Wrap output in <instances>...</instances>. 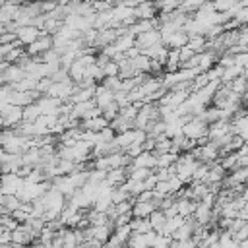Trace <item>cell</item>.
<instances>
[{
    "instance_id": "24",
    "label": "cell",
    "mask_w": 248,
    "mask_h": 248,
    "mask_svg": "<svg viewBox=\"0 0 248 248\" xmlns=\"http://www.w3.org/2000/svg\"><path fill=\"white\" fill-rule=\"evenodd\" d=\"M153 4H155L159 14H170V12L178 10L180 0H153Z\"/></svg>"
},
{
    "instance_id": "42",
    "label": "cell",
    "mask_w": 248,
    "mask_h": 248,
    "mask_svg": "<svg viewBox=\"0 0 248 248\" xmlns=\"http://www.w3.org/2000/svg\"><path fill=\"white\" fill-rule=\"evenodd\" d=\"M192 56H194V52H192L188 46H180V48H178V60H180V64L188 62Z\"/></svg>"
},
{
    "instance_id": "53",
    "label": "cell",
    "mask_w": 248,
    "mask_h": 248,
    "mask_svg": "<svg viewBox=\"0 0 248 248\" xmlns=\"http://www.w3.org/2000/svg\"><path fill=\"white\" fill-rule=\"evenodd\" d=\"M4 4H6V0H0V8H2V6H4Z\"/></svg>"
},
{
    "instance_id": "12",
    "label": "cell",
    "mask_w": 248,
    "mask_h": 248,
    "mask_svg": "<svg viewBox=\"0 0 248 248\" xmlns=\"http://www.w3.org/2000/svg\"><path fill=\"white\" fill-rule=\"evenodd\" d=\"M186 43H188V35L182 29H178V31L170 33L169 37L161 39V45H165L167 48H180V46H186Z\"/></svg>"
},
{
    "instance_id": "1",
    "label": "cell",
    "mask_w": 248,
    "mask_h": 248,
    "mask_svg": "<svg viewBox=\"0 0 248 248\" xmlns=\"http://www.w3.org/2000/svg\"><path fill=\"white\" fill-rule=\"evenodd\" d=\"M48 48H52V35H46V33H39V37L33 41V43H29L27 46H23V50H25V54L27 56H41L45 50H48Z\"/></svg>"
},
{
    "instance_id": "49",
    "label": "cell",
    "mask_w": 248,
    "mask_h": 248,
    "mask_svg": "<svg viewBox=\"0 0 248 248\" xmlns=\"http://www.w3.org/2000/svg\"><path fill=\"white\" fill-rule=\"evenodd\" d=\"M246 52H240V54H234V64L240 66V68H246Z\"/></svg>"
},
{
    "instance_id": "45",
    "label": "cell",
    "mask_w": 248,
    "mask_h": 248,
    "mask_svg": "<svg viewBox=\"0 0 248 248\" xmlns=\"http://www.w3.org/2000/svg\"><path fill=\"white\" fill-rule=\"evenodd\" d=\"M130 219H132V213L128 211V213H122V215H118L112 223H114V227H122V225H128L130 223Z\"/></svg>"
},
{
    "instance_id": "44",
    "label": "cell",
    "mask_w": 248,
    "mask_h": 248,
    "mask_svg": "<svg viewBox=\"0 0 248 248\" xmlns=\"http://www.w3.org/2000/svg\"><path fill=\"white\" fill-rule=\"evenodd\" d=\"M231 236H232L234 240H238V242H240V240H246V238H248V223L242 225V227H240L236 232H232Z\"/></svg>"
},
{
    "instance_id": "31",
    "label": "cell",
    "mask_w": 248,
    "mask_h": 248,
    "mask_svg": "<svg viewBox=\"0 0 248 248\" xmlns=\"http://www.w3.org/2000/svg\"><path fill=\"white\" fill-rule=\"evenodd\" d=\"M231 93H236V95H246V76H238L236 79H232L231 83H227Z\"/></svg>"
},
{
    "instance_id": "4",
    "label": "cell",
    "mask_w": 248,
    "mask_h": 248,
    "mask_svg": "<svg viewBox=\"0 0 248 248\" xmlns=\"http://www.w3.org/2000/svg\"><path fill=\"white\" fill-rule=\"evenodd\" d=\"M0 114L4 118V128H17L19 122L23 120L21 118V107H14L10 103L0 107Z\"/></svg>"
},
{
    "instance_id": "20",
    "label": "cell",
    "mask_w": 248,
    "mask_h": 248,
    "mask_svg": "<svg viewBox=\"0 0 248 248\" xmlns=\"http://www.w3.org/2000/svg\"><path fill=\"white\" fill-rule=\"evenodd\" d=\"M112 45H114V48H116L118 52H126L130 46H134V35H132L130 31H126L124 35H118Z\"/></svg>"
},
{
    "instance_id": "36",
    "label": "cell",
    "mask_w": 248,
    "mask_h": 248,
    "mask_svg": "<svg viewBox=\"0 0 248 248\" xmlns=\"http://www.w3.org/2000/svg\"><path fill=\"white\" fill-rule=\"evenodd\" d=\"M41 60H43L45 64H58V62H60V54H58L54 48H48V50H45V52L41 54Z\"/></svg>"
},
{
    "instance_id": "28",
    "label": "cell",
    "mask_w": 248,
    "mask_h": 248,
    "mask_svg": "<svg viewBox=\"0 0 248 248\" xmlns=\"http://www.w3.org/2000/svg\"><path fill=\"white\" fill-rule=\"evenodd\" d=\"M108 126L114 130V134H122V132H126V130H132V122L126 120V118H122L120 114H118L116 118H112V120L108 122Z\"/></svg>"
},
{
    "instance_id": "26",
    "label": "cell",
    "mask_w": 248,
    "mask_h": 248,
    "mask_svg": "<svg viewBox=\"0 0 248 248\" xmlns=\"http://www.w3.org/2000/svg\"><path fill=\"white\" fill-rule=\"evenodd\" d=\"M128 227L132 229V232H138V234H145V232L151 231L149 221L147 219H138V217H132L130 223H128Z\"/></svg>"
},
{
    "instance_id": "25",
    "label": "cell",
    "mask_w": 248,
    "mask_h": 248,
    "mask_svg": "<svg viewBox=\"0 0 248 248\" xmlns=\"http://www.w3.org/2000/svg\"><path fill=\"white\" fill-rule=\"evenodd\" d=\"M41 116V108L37 107V103H31L27 107H21V118L25 122H35Z\"/></svg>"
},
{
    "instance_id": "51",
    "label": "cell",
    "mask_w": 248,
    "mask_h": 248,
    "mask_svg": "<svg viewBox=\"0 0 248 248\" xmlns=\"http://www.w3.org/2000/svg\"><path fill=\"white\" fill-rule=\"evenodd\" d=\"M2 202H4V192L0 190V205H2Z\"/></svg>"
},
{
    "instance_id": "7",
    "label": "cell",
    "mask_w": 248,
    "mask_h": 248,
    "mask_svg": "<svg viewBox=\"0 0 248 248\" xmlns=\"http://www.w3.org/2000/svg\"><path fill=\"white\" fill-rule=\"evenodd\" d=\"M74 93V81H62V83H50L46 95L48 97H54V99H60V101H70Z\"/></svg>"
},
{
    "instance_id": "19",
    "label": "cell",
    "mask_w": 248,
    "mask_h": 248,
    "mask_svg": "<svg viewBox=\"0 0 248 248\" xmlns=\"http://www.w3.org/2000/svg\"><path fill=\"white\" fill-rule=\"evenodd\" d=\"M39 147H27L23 153H21V165L25 167H37L39 165Z\"/></svg>"
},
{
    "instance_id": "34",
    "label": "cell",
    "mask_w": 248,
    "mask_h": 248,
    "mask_svg": "<svg viewBox=\"0 0 248 248\" xmlns=\"http://www.w3.org/2000/svg\"><path fill=\"white\" fill-rule=\"evenodd\" d=\"M120 79L118 78H103V81H101V85L107 89V91H110V93H116V91H120Z\"/></svg>"
},
{
    "instance_id": "47",
    "label": "cell",
    "mask_w": 248,
    "mask_h": 248,
    "mask_svg": "<svg viewBox=\"0 0 248 248\" xmlns=\"http://www.w3.org/2000/svg\"><path fill=\"white\" fill-rule=\"evenodd\" d=\"M155 184H157V178H155V174L151 172V174L143 180V188H145V190H153V188H155Z\"/></svg>"
},
{
    "instance_id": "15",
    "label": "cell",
    "mask_w": 248,
    "mask_h": 248,
    "mask_svg": "<svg viewBox=\"0 0 248 248\" xmlns=\"http://www.w3.org/2000/svg\"><path fill=\"white\" fill-rule=\"evenodd\" d=\"M151 211H155V207H153L149 202H136V200H134V203H132V207H130L132 217H138V219H147Z\"/></svg>"
},
{
    "instance_id": "38",
    "label": "cell",
    "mask_w": 248,
    "mask_h": 248,
    "mask_svg": "<svg viewBox=\"0 0 248 248\" xmlns=\"http://www.w3.org/2000/svg\"><path fill=\"white\" fill-rule=\"evenodd\" d=\"M118 114L122 116V118H126V120H134L136 118V114H138V108L134 107V105H126V107H122V108H118Z\"/></svg>"
},
{
    "instance_id": "30",
    "label": "cell",
    "mask_w": 248,
    "mask_h": 248,
    "mask_svg": "<svg viewBox=\"0 0 248 248\" xmlns=\"http://www.w3.org/2000/svg\"><path fill=\"white\" fill-rule=\"evenodd\" d=\"M83 76H85V66H81L78 60H76V62H72V66L68 68V78H70L74 83H78Z\"/></svg>"
},
{
    "instance_id": "14",
    "label": "cell",
    "mask_w": 248,
    "mask_h": 248,
    "mask_svg": "<svg viewBox=\"0 0 248 248\" xmlns=\"http://www.w3.org/2000/svg\"><path fill=\"white\" fill-rule=\"evenodd\" d=\"M126 170L124 169H110V170H107V174H105V184H108L110 188H116V186H120V184H124L126 182Z\"/></svg>"
},
{
    "instance_id": "43",
    "label": "cell",
    "mask_w": 248,
    "mask_h": 248,
    "mask_svg": "<svg viewBox=\"0 0 248 248\" xmlns=\"http://www.w3.org/2000/svg\"><path fill=\"white\" fill-rule=\"evenodd\" d=\"M10 215H12V217H14V219H16V221H17L19 225H21V223H25V221H27V217H29V213H25V211H23L21 207L14 209V211H12Z\"/></svg>"
},
{
    "instance_id": "48",
    "label": "cell",
    "mask_w": 248,
    "mask_h": 248,
    "mask_svg": "<svg viewBox=\"0 0 248 248\" xmlns=\"http://www.w3.org/2000/svg\"><path fill=\"white\" fill-rule=\"evenodd\" d=\"M151 198H153V190H143V192L138 194L134 200H136V202H149Z\"/></svg>"
},
{
    "instance_id": "40",
    "label": "cell",
    "mask_w": 248,
    "mask_h": 248,
    "mask_svg": "<svg viewBox=\"0 0 248 248\" xmlns=\"http://www.w3.org/2000/svg\"><path fill=\"white\" fill-rule=\"evenodd\" d=\"M97 134H99V141H105V143H107V141H112V140H114V136H116V134H114V130H112L110 126L103 128V130H101V132H97Z\"/></svg>"
},
{
    "instance_id": "33",
    "label": "cell",
    "mask_w": 248,
    "mask_h": 248,
    "mask_svg": "<svg viewBox=\"0 0 248 248\" xmlns=\"http://www.w3.org/2000/svg\"><path fill=\"white\" fill-rule=\"evenodd\" d=\"M21 205V200L17 198V196H4V202H2V207L8 211V213H12L14 209H17Z\"/></svg>"
},
{
    "instance_id": "10",
    "label": "cell",
    "mask_w": 248,
    "mask_h": 248,
    "mask_svg": "<svg viewBox=\"0 0 248 248\" xmlns=\"http://www.w3.org/2000/svg\"><path fill=\"white\" fill-rule=\"evenodd\" d=\"M157 14H159V12H157L153 0H141V2L134 8V17H136V19H151V17H155Z\"/></svg>"
},
{
    "instance_id": "17",
    "label": "cell",
    "mask_w": 248,
    "mask_h": 248,
    "mask_svg": "<svg viewBox=\"0 0 248 248\" xmlns=\"http://www.w3.org/2000/svg\"><path fill=\"white\" fill-rule=\"evenodd\" d=\"M192 219L198 223V225H207L209 223V219H211V207H207V205H203V203H196V209H194V213H192Z\"/></svg>"
},
{
    "instance_id": "41",
    "label": "cell",
    "mask_w": 248,
    "mask_h": 248,
    "mask_svg": "<svg viewBox=\"0 0 248 248\" xmlns=\"http://www.w3.org/2000/svg\"><path fill=\"white\" fill-rule=\"evenodd\" d=\"M232 17H234L240 25H246V21H248V8H238V10L232 14Z\"/></svg>"
},
{
    "instance_id": "3",
    "label": "cell",
    "mask_w": 248,
    "mask_h": 248,
    "mask_svg": "<svg viewBox=\"0 0 248 248\" xmlns=\"http://www.w3.org/2000/svg\"><path fill=\"white\" fill-rule=\"evenodd\" d=\"M21 188H23V178H19L16 172L0 174V190L4 192V196H17Z\"/></svg>"
},
{
    "instance_id": "13",
    "label": "cell",
    "mask_w": 248,
    "mask_h": 248,
    "mask_svg": "<svg viewBox=\"0 0 248 248\" xmlns=\"http://www.w3.org/2000/svg\"><path fill=\"white\" fill-rule=\"evenodd\" d=\"M155 161H157V155L151 153V151H141L138 157L132 159V167H138V169H149L153 172L155 169Z\"/></svg>"
},
{
    "instance_id": "11",
    "label": "cell",
    "mask_w": 248,
    "mask_h": 248,
    "mask_svg": "<svg viewBox=\"0 0 248 248\" xmlns=\"http://www.w3.org/2000/svg\"><path fill=\"white\" fill-rule=\"evenodd\" d=\"M23 78H25V72H23V68L17 66V64H8L6 70L2 72V79H4L6 85H14V83H17V81L23 79Z\"/></svg>"
},
{
    "instance_id": "29",
    "label": "cell",
    "mask_w": 248,
    "mask_h": 248,
    "mask_svg": "<svg viewBox=\"0 0 248 248\" xmlns=\"http://www.w3.org/2000/svg\"><path fill=\"white\" fill-rule=\"evenodd\" d=\"M132 196L122 188V184L120 186H116V188H112L110 190V196H108V200H110V203L112 205H116V203H122V202H126V200H130Z\"/></svg>"
},
{
    "instance_id": "52",
    "label": "cell",
    "mask_w": 248,
    "mask_h": 248,
    "mask_svg": "<svg viewBox=\"0 0 248 248\" xmlns=\"http://www.w3.org/2000/svg\"><path fill=\"white\" fill-rule=\"evenodd\" d=\"M4 85V79H2V74H0V87Z\"/></svg>"
},
{
    "instance_id": "16",
    "label": "cell",
    "mask_w": 248,
    "mask_h": 248,
    "mask_svg": "<svg viewBox=\"0 0 248 248\" xmlns=\"http://www.w3.org/2000/svg\"><path fill=\"white\" fill-rule=\"evenodd\" d=\"M238 76H246V68H240V66L232 64V66H229V68H223L219 81H221V83H231V81L236 79Z\"/></svg>"
},
{
    "instance_id": "37",
    "label": "cell",
    "mask_w": 248,
    "mask_h": 248,
    "mask_svg": "<svg viewBox=\"0 0 248 248\" xmlns=\"http://www.w3.org/2000/svg\"><path fill=\"white\" fill-rule=\"evenodd\" d=\"M101 70H103V76L105 78H116L118 76V64L114 60H108Z\"/></svg>"
},
{
    "instance_id": "23",
    "label": "cell",
    "mask_w": 248,
    "mask_h": 248,
    "mask_svg": "<svg viewBox=\"0 0 248 248\" xmlns=\"http://www.w3.org/2000/svg\"><path fill=\"white\" fill-rule=\"evenodd\" d=\"M165 219H167V217H165V213H163L161 209H155V211H151V213H149V217H147L151 231L159 232V231L163 229V225H165Z\"/></svg>"
},
{
    "instance_id": "2",
    "label": "cell",
    "mask_w": 248,
    "mask_h": 248,
    "mask_svg": "<svg viewBox=\"0 0 248 248\" xmlns=\"http://www.w3.org/2000/svg\"><path fill=\"white\" fill-rule=\"evenodd\" d=\"M182 136L188 138V140H200V138H207V124L202 122L200 118L192 116V120H188L184 126H182Z\"/></svg>"
},
{
    "instance_id": "6",
    "label": "cell",
    "mask_w": 248,
    "mask_h": 248,
    "mask_svg": "<svg viewBox=\"0 0 248 248\" xmlns=\"http://www.w3.org/2000/svg\"><path fill=\"white\" fill-rule=\"evenodd\" d=\"M157 43H161V35H159L157 29L145 31V33H140V35L134 37V46H136L140 52L145 50V48H149V46H153V45H157Z\"/></svg>"
},
{
    "instance_id": "8",
    "label": "cell",
    "mask_w": 248,
    "mask_h": 248,
    "mask_svg": "<svg viewBox=\"0 0 248 248\" xmlns=\"http://www.w3.org/2000/svg\"><path fill=\"white\" fill-rule=\"evenodd\" d=\"M33 240H35V236L31 234L29 227H27V225H23V223H21V225H17V229L10 232V242H14V244L29 246Z\"/></svg>"
},
{
    "instance_id": "46",
    "label": "cell",
    "mask_w": 248,
    "mask_h": 248,
    "mask_svg": "<svg viewBox=\"0 0 248 248\" xmlns=\"http://www.w3.org/2000/svg\"><path fill=\"white\" fill-rule=\"evenodd\" d=\"M12 43H16V33H8V31L0 33V45H12Z\"/></svg>"
},
{
    "instance_id": "27",
    "label": "cell",
    "mask_w": 248,
    "mask_h": 248,
    "mask_svg": "<svg viewBox=\"0 0 248 248\" xmlns=\"http://www.w3.org/2000/svg\"><path fill=\"white\" fill-rule=\"evenodd\" d=\"M176 157H178V153H172V151L157 155V161H155V169H169L170 165H174Z\"/></svg>"
},
{
    "instance_id": "32",
    "label": "cell",
    "mask_w": 248,
    "mask_h": 248,
    "mask_svg": "<svg viewBox=\"0 0 248 248\" xmlns=\"http://www.w3.org/2000/svg\"><path fill=\"white\" fill-rule=\"evenodd\" d=\"M85 76H87V78H91L95 83H101V81H103V78H105V76H103V70H101L97 64L87 66V68H85Z\"/></svg>"
},
{
    "instance_id": "39",
    "label": "cell",
    "mask_w": 248,
    "mask_h": 248,
    "mask_svg": "<svg viewBox=\"0 0 248 248\" xmlns=\"http://www.w3.org/2000/svg\"><path fill=\"white\" fill-rule=\"evenodd\" d=\"M170 242H172L170 236H165V234H159V232H157V238H155V242H153L151 248H169Z\"/></svg>"
},
{
    "instance_id": "5",
    "label": "cell",
    "mask_w": 248,
    "mask_h": 248,
    "mask_svg": "<svg viewBox=\"0 0 248 248\" xmlns=\"http://www.w3.org/2000/svg\"><path fill=\"white\" fill-rule=\"evenodd\" d=\"M41 97L39 91H10L8 95V103L14 105V107H27L31 103H35L37 99Z\"/></svg>"
},
{
    "instance_id": "9",
    "label": "cell",
    "mask_w": 248,
    "mask_h": 248,
    "mask_svg": "<svg viewBox=\"0 0 248 248\" xmlns=\"http://www.w3.org/2000/svg\"><path fill=\"white\" fill-rule=\"evenodd\" d=\"M39 29L37 27H33V25H23V27H17L16 29V39H17V43L21 45V46H27L29 43H33L37 37H39Z\"/></svg>"
},
{
    "instance_id": "35",
    "label": "cell",
    "mask_w": 248,
    "mask_h": 248,
    "mask_svg": "<svg viewBox=\"0 0 248 248\" xmlns=\"http://www.w3.org/2000/svg\"><path fill=\"white\" fill-rule=\"evenodd\" d=\"M209 170V165L207 163H198L196 170L192 172V180H198V182H203L205 180V174Z\"/></svg>"
},
{
    "instance_id": "50",
    "label": "cell",
    "mask_w": 248,
    "mask_h": 248,
    "mask_svg": "<svg viewBox=\"0 0 248 248\" xmlns=\"http://www.w3.org/2000/svg\"><path fill=\"white\" fill-rule=\"evenodd\" d=\"M68 2H74V4H81V2H91V0H68Z\"/></svg>"
},
{
    "instance_id": "21",
    "label": "cell",
    "mask_w": 248,
    "mask_h": 248,
    "mask_svg": "<svg viewBox=\"0 0 248 248\" xmlns=\"http://www.w3.org/2000/svg\"><path fill=\"white\" fill-rule=\"evenodd\" d=\"M205 43H207V39H205L203 35H190L186 46H188L194 54H198V52H203V50H205Z\"/></svg>"
},
{
    "instance_id": "18",
    "label": "cell",
    "mask_w": 248,
    "mask_h": 248,
    "mask_svg": "<svg viewBox=\"0 0 248 248\" xmlns=\"http://www.w3.org/2000/svg\"><path fill=\"white\" fill-rule=\"evenodd\" d=\"M194 209H196V202H192V200H186V198H178L176 200V213L180 215V217H192V213H194Z\"/></svg>"
},
{
    "instance_id": "22",
    "label": "cell",
    "mask_w": 248,
    "mask_h": 248,
    "mask_svg": "<svg viewBox=\"0 0 248 248\" xmlns=\"http://www.w3.org/2000/svg\"><path fill=\"white\" fill-rule=\"evenodd\" d=\"M149 62H151V60H149L145 54H141V52H140L136 58L130 60V64H132V68L136 70V74H149Z\"/></svg>"
}]
</instances>
